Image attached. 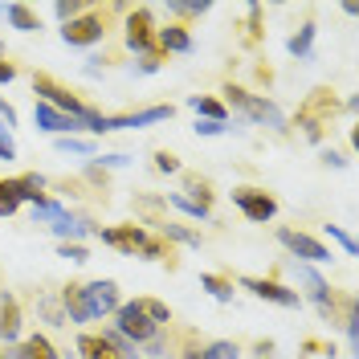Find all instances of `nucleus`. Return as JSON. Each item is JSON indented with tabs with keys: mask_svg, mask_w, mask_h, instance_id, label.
I'll return each instance as SVG.
<instances>
[{
	"mask_svg": "<svg viewBox=\"0 0 359 359\" xmlns=\"http://www.w3.org/2000/svg\"><path fill=\"white\" fill-rule=\"evenodd\" d=\"M53 147H57L62 156H82V159H94V156H98V143H94V139H82V135L53 139Z\"/></svg>",
	"mask_w": 359,
	"mask_h": 359,
	"instance_id": "c756f323",
	"label": "nucleus"
},
{
	"mask_svg": "<svg viewBox=\"0 0 359 359\" xmlns=\"http://www.w3.org/2000/svg\"><path fill=\"white\" fill-rule=\"evenodd\" d=\"M13 359H62V351L53 347V339L41 335V331H33V335H25L17 347H13Z\"/></svg>",
	"mask_w": 359,
	"mask_h": 359,
	"instance_id": "6ab92c4d",
	"label": "nucleus"
},
{
	"mask_svg": "<svg viewBox=\"0 0 359 359\" xmlns=\"http://www.w3.org/2000/svg\"><path fill=\"white\" fill-rule=\"evenodd\" d=\"M131 4H90L82 17H74L69 25H62L57 33H62V41L69 49H90V45L107 41L114 29V17H123Z\"/></svg>",
	"mask_w": 359,
	"mask_h": 359,
	"instance_id": "f257e3e1",
	"label": "nucleus"
},
{
	"mask_svg": "<svg viewBox=\"0 0 359 359\" xmlns=\"http://www.w3.org/2000/svg\"><path fill=\"white\" fill-rule=\"evenodd\" d=\"M33 123L41 127L45 135H53V139H66V135H78V131H86L78 118H69V114L62 111H53V107H45V102H33Z\"/></svg>",
	"mask_w": 359,
	"mask_h": 359,
	"instance_id": "dca6fc26",
	"label": "nucleus"
},
{
	"mask_svg": "<svg viewBox=\"0 0 359 359\" xmlns=\"http://www.w3.org/2000/svg\"><path fill=\"white\" fill-rule=\"evenodd\" d=\"M237 286L249 294H257L262 302H273V306H286V311H294V306H302V294L290 290V286H282V282H273V278H237Z\"/></svg>",
	"mask_w": 359,
	"mask_h": 359,
	"instance_id": "9b49d317",
	"label": "nucleus"
},
{
	"mask_svg": "<svg viewBox=\"0 0 359 359\" xmlns=\"http://www.w3.org/2000/svg\"><path fill=\"white\" fill-rule=\"evenodd\" d=\"M49 229H53V237H57V241H82V237H94V229H98V224L90 221V217H74V212H66L62 221H53Z\"/></svg>",
	"mask_w": 359,
	"mask_h": 359,
	"instance_id": "aec40b11",
	"label": "nucleus"
},
{
	"mask_svg": "<svg viewBox=\"0 0 359 359\" xmlns=\"http://www.w3.org/2000/svg\"><path fill=\"white\" fill-rule=\"evenodd\" d=\"M156 233L168 241V245H188V249H201L204 245V233H201V229H188V224H180V221L156 224Z\"/></svg>",
	"mask_w": 359,
	"mask_h": 359,
	"instance_id": "412c9836",
	"label": "nucleus"
},
{
	"mask_svg": "<svg viewBox=\"0 0 359 359\" xmlns=\"http://www.w3.org/2000/svg\"><path fill=\"white\" fill-rule=\"evenodd\" d=\"M188 107L196 111V118H208V123H229V107L212 94H188Z\"/></svg>",
	"mask_w": 359,
	"mask_h": 359,
	"instance_id": "b1692460",
	"label": "nucleus"
},
{
	"mask_svg": "<svg viewBox=\"0 0 359 359\" xmlns=\"http://www.w3.org/2000/svg\"><path fill=\"white\" fill-rule=\"evenodd\" d=\"M82 184H86V188L94 192V196H98V201H107V188H111V172H107V168H98V163L90 159L86 172H82Z\"/></svg>",
	"mask_w": 359,
	"mask_h": 359,
	"instance_id": "473e14b6",
	"label": "nucleus"
},
{
	"mask_svg": "<svg viewBox=\"0 0 359 359\" xmlns=\"http://www.w3.org/2000/svg\"><path fill=\"white\" fill-rule=\"evenodd\" d=\"M233 204L241 208V217L253 224H266L278 217V201L269 196L266 188H257V184H237L233 188Z\"/></svg>",
	"mask_w": 359,
	"mask_h": 359,
	"instance_id": "1a4fd4ad",
	"label": "nucleus"
},
{
	"mask_svg": "<svg viewBox=\"0 0 359 359\" xmlns=\"http://www.w3.org/2000/svg\"><path fill=\"white\" fill-rule=\"evenodd\" d=\"M323 163H327V168H347L343 151H335V147H327V151H323Z\"/></svg>",
	"mask_w": 359,
	"mask_h": 359,
	"instance_id": "8fccbe9b",
	"label": "nucleus"
},
{
	"mask_svg": "<svg viewBox=\"0 0 359 359\" xmlns=\"http://www.w3.org/2000/svg\"><path fill=\"white\" fill-rule=\"evenodd\" d=\"M0 13H4V21L13 25V29H21V33H41V17L29 4H0Z\"/></svg>",
	"mask_w": 359,
	"mask_h": 359,
	"instance_id": "4be33fe9",
	"label": "nucleus"
},
{
	"mask_svg": "<svg viewBox=\"0 0 359 359\" xmlns=\"http://www.w3.org/2000/svg\"><path fill=\"white\" fill-rule=\"evenodd\" d=\"M180 196L192 204H201V208H212L217 204V188H212V180L201 176V172H180Z\"/></svg>",
	"mask_w": 359,
	"mask_h": 359,
	"instance_id": "a211bd4d",
	"label": "nucleus"
},
{
	"mask_svg": "<svg viewBox=\"0 0 359 359\" xmlns=\"http://www.w3.org/2000/svg\"><path fill=\"white\" fill-rule=\"evenodd\" d=\"M123 45H127V53L135 57H147V53H156V8L151 4H131L127 13H123Z\"/></svg>",
	"mask_w": 359,
	"mask_h": 359,
	"instance_id": "39448f33",
	"label": "nucleus"
},
{
	"mask_svg": "<svg viewBox=\"0 0 359 359\" xmlns=\"http://www.w3.org/2000/svg\"><path fill=\"white\" fill-rule=\"evenodd\" d=\"M204 359H241V343H233V339H212V343H204Z\"/></svg>",
	"mask_w": 359,
	"mask_h": 359,
	"instance_id": "e433bc0d",
	"label": "nucleus"
},
{
	"mask_svg": "<svg viewBox=\"0 0 359 359\" xmlns=\"http://www.w3.org/2000/svg\"><path fill=\"white\" fill-rule=\"evenodd\" d=\"M57 298H62L66 323H74V327H82V323H94V314H90V302H86V286H82V282H66V286L57 290Z\"/></svg>",
	"mask_w": 359,
	"mask_h": 359,
	"instance_id": "f3484780",
	"label": "nucleus"
},
{
	"mask_svg": "<svg viewBox=\"0 0 359 359\" xmlns=\"http://www.w3.org/2000/svg\"><path fill=\"white\" fill-rule=\"evenodd\" d=\"M176 114L172 102H159V107H143V111H131V114H102L94 111L86 118V131L90 135H111V131H139V127H151V123H168Z\"/></svg>",
	"mask_w": 359,
	"mask_h": 359,
	"instance_id": "20e7f679",
	"label": "nucleus"
},
{
	"mask_svg": "<svg viewBox=\"0 0 359 359\" xmlns=\"http://www.w3.org/2000/svg\"><path fill=\"white\" fill-rule=\"evenodd\" d=\"M343 111V102H339V94L331 86H314L306 98H302V107L294 114V123H298V131L306 135L311 143H323L327 139V127L335 123V114Z\"/></svg>",
	"mask_w": 359,
	"mask_h": 359,
	"instance_id": "f03ea898",
	"label": "nucleus"
},
{
	"mask_svg": "<svg viewBox=\"0 0 359 359\" xmlns=\"http://www.w3.org/2000/svg\"><path fill=\"white\" fill-rule=\"evenodd\" d=\"M151 168H156L159 176H180V172H184L180 156H176V151H163V147H156V151H151Z\"/></svg>",
	"mask_w": 359,
	"mask_h": 359,
	"instance_id": "c9c22d12",
	"label": "nucleus"
},
{
	"mask_svg": "<svg viewBox=\"0 0 359 359\" xmlns=\"http://www.w3.org/2000/svg\"><path fill=\"white\" fill-rule=\"evenodd\" d=\"M196 135H208V139H217V135H224L229 127L224 123H208V118H196V127H192Z\"/></svg>",
	"mask_w": 359,
	"mask_h": 359,
	"instance_id": "a18cd8bd",
	"label": "nucleus"
},
{
	"mask_svg": "<svg viewBox=\"0 0 359 359\" xmlns=\"http://www.w3.org/2000/svg\"><path fill=\"white\" fill-rule=\"evenodd\" d=\"M17 180V192H21V204H37V201H45L49 192V180L41 176V172H21V176H13Z\"/></svg>",
	"mask_w": 359,
	"mask_h": 359,
	"instance_id": "bb28decb",
	"label": "nucleus"
},
{
	"mask_svg": "<svg viewBox=\"0 0 359 359\" xmlns=\"http://www.w3.org/2000/svg\"><path fill=\"white\" fill-rule=\"evenodd\" d=\"M94 237L102 241V245H111V249H118V253H139L143 249V241H147V229L143 224H111V229H94Z\"/></svg>",
	"mask_w": 359,
	"mask_h": 359,
	"instance_id": "ddd939ff",
	"label": "nucleus"
},
{
	"mask_svg": "<svg viewBox=\"0 0 359 359\" xmlns=\"http://www.w3.org/2000/svg\"><path fill=\"white\" fill-rule=\"evenodd\" d=\"M163 204H172V208H180L184 217H192V221H212V208H201V204H192V201H184L180 192H172Z\"/></svg>",
	"mask_w": 359,
	"mask_h": 359,
	"instance_id": "4c0bfd02",
	"label": "nucleus"
},
{
	"mask_svg": "<svg viewBox=\"0 0 359 359\" xmlns=\"http://www.w3.org/2000/svg\"><path fill=\"white\" fill-rule=\"evenodd\" d=\"M139 306H143V314H147L156 327H172V323H176V318H172V306L159 302V298H139Z\"/></svg>",
	"mask_w": 359,
	"mask_h": 359,
	"instance_id": "f704fd0d",
	"label": "nucleus"
},
{
	"mask_svg": "<svg viewBox=\"0 0 359 359\" xmlns=\"http://www.w3.org/2000/svg\"><path fill=\"white\" fill-rule=\"evenodd\" d=\"M0 159L8 163V159H17V143H13V131H4L0 127Z\"/></svg>",
	"mask_w": 359,
	"mask_h": 359,
	"instance_id": "c03bdc74",
	"label": "nucleus"
},
{
	"mask_svg": "<svg viewBox=\"0 0 359 359\" xmlns=\"http://www.w3.org/2000/svg\"><path fill=\"white\" fill-rule=\"evenodd\" d=\"M245 41L257 45L262 41V4H249V21H245Z\"/></svg>",
	"mask_w": 359,
	"mask_h": 359,
	"instance_id": "a19ab883",
	"label": "nucleus"
},
{
	"mask_svg": "<svg viewBox=\"0 0 359 359\" xmlns=\"http://www.w3.org/2000/svg\"><path fill=\"white\" fill-rule=\"evenodd\" d=\"M25 331V311H21V298L8 290H0V343L4 347H17Z\"/></svg>",
	"mask_w": 359,
	"mask_h": 359,
	"instance_id": "4468645a",
	"label": "nucleus"
},
{
	"mask_svg": "<svg viewBox=\"0 0 359 359\" xmlns=\"http://www.w3.org/2000/svg\"><path fill=\"white\" fill-rule=\"evenodd\" d=\"M323 237H327V241H335V245H343L347 257H355V237H351V233H343L339 224H323Z\"/></svg>",
	"mask_w": 359,
	"mask_h": 359,
	"instance_id": "ea45409f",
	"label": "nucleus"
},
{
	"mask_svg": "<svg viewBox=\"0 0 359 359\" xmlns=\"http://www.w3.org/2000/svg\"><path fill=\"white\" fill-rule=\"evenodd\" d=\"M57 257H69V262H90V249L82 241H57Z\"/></svg>",
	"mask_w": 359,
	"mask_h": 359,
	"instance_id": "79ce46f5",
	"label": "nucleus"
},
{
	"mask_svg": "<svg viewBox=\"0 0 359 359\" xmlns=\"http://www.w3.org/2000/svg\"><path fill=\"white\" fill-rule=\"evenodd\" d=\"M208 13H212L208 0H192V4H184V0H168V17H172L176 25H184V29H188L192 21H201V17H208Z\"/></svg>",
	"mask_w": 359,
	"mask_h": 359,
	"instance_id": "393cba45",
	"label": "nucleus"
},
{
	"mask_svg": "<svg viewBox=\"0 0 359 359\" xmlns=\"http://www.w3.org/2000/svg\"><path fill=\"white\" fill-rule=\"evenodd\" d=\"M196 49V37L192 29L168 21V25H156V53L159 57H172V53H192Z\"/></svg>",
	"mask_w": 359,
	"mask_h": 359,
	"instance_id": "2eb2a0df",
	"label": "nucleus"
},
{
	"mask_svg": "<svg viewBox=\"0 0 359 359\" xmlns=\"http://www.w3.org/2000/svg\"><path fill=\"white\" fill-rule=\"evenodd\" d=\"M314 33H318V25H314V17H306V21L290 33V41H286L290 57H311L314 53Z\"/></svg>",
	"mask_w": 359,
	"mask_h": 359,
	"instance_id": "a878e982",
	"label": "nucleus"
},
{
	"mask_svg": "<svg viewBox=\"0 0 359 359\" xmlns=\"http://www.w3.org/2000/svg\"><path fill=\"white\" fill-rule=\"evenodd\" d=\"M111 327H114V331H118L123 339H131L135 347L151 343V339H156L159 331H163V327H156V323H151V318L143 314L139 298H135V302H123V306H118V311L111 314Z\"/></svg>",
	"mask_w": 359,
	"mask_h": 359,
	"instance_id": "6e6552de",
	"label": "nucleus"
},
{
	"mask_svg": "<svg viewBox=\"0 0 359 359\" xmlns=\"http://www.w3.org/2000/svg\"><path fill=\"white\" fill-rule=\"evenodd\" d=\"M201 286L208 294H212V298H217V302H233V278H224V273H201Z\"/></svg>",
	"mask_w": 359,
	"mask_h": 359,
	"instance_id": "72a5a7b5",
	"label": "nucleus"
},
{
	"mask_svg": "<svg viewBox=\"0 0 359 359\" xmlns=\"http://www.w3.org/2000/svg\"><path fill=\"white\" fill-rule=\"evenodd\" d=\"M224 107H237V111L245 114L249 123H257V127H269L273 135H290V123H286V114L282 107L266 98V94H249L245 86H224Z\"/></svg>",
	"mask_w": 359,
	"mask_h": 359,
	"instance_id": "7ed1b4c3",
	"label": "nucleus"
},
{
	"mask_svg": "<svg viewBox=\"0 0 359 359\" xmlns=\"http://www.w3.org/2000/svg\"><path fill=\"white\" fill-rule=\"evenodd\" d=\"M37 314H41V323H49V327H69L57 290H37Z\"/></svg>",
	"mask_w": 359,
	"mask_h": 359,
	"instance_id": "cd10ccee",
	"label": "nucleus"
},
{
	"mask_svg": "<svg viewBox=\"0 0 359 359\" xmlns=\"http://www.w3.org/2000/svg\"><path fill=\"white\" fill-rule=\"evenodd\" d=\"M33 94H37V102H45V107H53V111L69 114V118H78L82 127H86V118L94 114V107H86L78 94H69L62 82H53L49 74H33Z\"/></svg>",
	"mask_w": 359,
	"mask_h": 359,
	"instance_id": "423d86ee",
	"label": "nucleus"
},
{
	"mask_svg": "<svg viewBox=\"0 0 359 359\" xmlns=\"http://www.w3.org/2000/svg\"><path fill=\"white\" fill-rule=\"evenodd\" d=\"M17 123H21V114H17V107H13V102H4V98H0V127H4V131H13V127H17Z\"/></svg>",
	"mask_w": 359,
	"mask_h": 359,
	"instance_id": "37998d69",
	"label": "nucleus"
},
{
	"mask_svg": "<svg viewBox=\"0 0 359 359\" xmlns=\"http://www.w3.org/2000/svg\"><path fill=\"white\" fill-rule=\"evenodd\" d=\"M139 257H147V262H168V269H176L172 245H168L163 237H151V233H147V241H143V249H139Z\"/></svg>",
	"mask_w": 359,
	"mask_h": 359,
	"instance_id": "7c9ffc66",
	"label": "nucleus"
},
{
	"mask_svg": "<svg viewBox=\"0 0 359 359\" xmlns=\"http://www.w3.org/2000/svg\"><path fill=\"white\" fill-rule=\"evenodd\" d=\"M0 359H13V347H4V343H0Z\"/></svg>",
	"mask_w": 359,
	"mask_h": 359,
	"instance_id": "3c124183",
	"label": "nucleus"
},
{
	"mask_svg": "<svg viewBox=\"0 0 359 359\" xmlns=\"http://www.w3.org/2000/svg\"><path fill=\"white\" fill-rule=\"evenodd\" d=\"M159 66H163V57H159V53H147V57H139V66L135 69H139V74H156Z\"/></svg>",
	"mask_w": 359,
	"mask_h": 359,
	"instance_id": "de8ad7c7",
	"label": "nucleus"
},
{
	"mask_svg": "<svg viewBox=\"0 0 359 359\" xmlns=\"http://www.w3.org/2000/svg\"><path fill=\"white\" fill-rule=\"evenodd\" d=\"M86 8H90L86 0H57V4H53V17H57L62 25H69L74 17H82Z\"/></svg>",
	"mask_w": 359,
	"mask_h": 359,
	"instance_id": "58836bf2",
	"label": "nucleus"
},
{
	"mask_svg": "<svg viewBox=\"0 0 359 359\" xmlns=\"http://www.w3.org/2000/svg\"><path fill=\"white\" fill-rule=\"evenodd\" d=\"M253 359H273V339H257L253 343Z\"/></svg>",
	"mask_w": 359,
	"mask_h": 359,
	"instance_id": "09e8293b",
	"label": "nucleus"
},
{
	"mask_svg": "<svg viewBox=\"0 0 359 359\" xmlns=\"http://www.w3.org/2000/svg\"><path fill=\"white\" fill-rule=\"evenodd\" d=\"M94 163H98V168H107V172H111V168H127V163H131V156H123V151H111V156L94 159Z\"/></svg>",
	"mask_w": 359,
	"mask_h": 359,
	"instance_id": "49530a36",
	"label": "nucleus"
},
{
	"mask_svg": "<svg viewBox=\"0 0 359 359\" xmlns=\"http://www.w3.org/2000/svg\"><path fill=\"white\" fill-rule=\"evenodd\" d=\"M29 212H33V224H53V221H62L69 208L57 196H45V201H37V204H29Z\"/></svg>",
	"mask_w": 359,
	"mask_h": 359,
	"instance_id": "c85d7f7f",
	"label": "nucleus"
},
{
	"mask_svg": "<svg viewBox=\"0 0 359 359\" xmlns=\"http://www.w3.org/2000/svg\"><path fill=\"white\" fill-rule=\"evenodd\" d=\"M82 286H86V302H90V314H94V318H111V314L123 306V290H118V282H111V278L82 282Z\"/></svg>",
	"mask_w": 359,
	"mask_h": 359,
	"instance_id": "f8f14e48",
	"label": "nucleus"
},
{
	"mask_svg": "<svg viewBox=\"0 0 359 359\" xmlns=\"http://www.w3.org/2000/svg\"><path fill=\"white\" fill-rule=\"evenodd\" d=\"M74 355H78V359H118V355L111 351V347L102 343V335H98V331H78Z\"/></svg>",
	"mask_w": 359,
	"mask_h": 359,
	"instance_id": "5701e85b",
	"label": "nucleus"
},
{
	"mask_svg": "<svg viewBox=\"0 0 359 359\" xmlns=\"http://www.w3.org/2000/svg\"><path fill=\"white\" fill-rule=\"evenodd\" d=\"M273 237H278V245L286 249L290 257L306 262V266H327V262H331V249L323 245L318 237L302 233V229H294V224H278V229H273Z\"/></svg>",
	"mask_w": 359,
	"mask_h": 359,
	"instance_id": "0eeeda50",
	"label": "nucleus"
},
{
	"mask_svg": "<svg viewBox=\"0 0 359 359\" xmlns=\"http://www.w3.org/2000/svg\"><path fill=\"white\" fill-rule=\"evenodd\" d=\"M25 204H21V192H17V180L13 176H0V217H17Z\"/></svg>",
	"mask_w": 359,
	"mask_h": 359,
	"instance_id": "2f4dec72",
	"label": "nucleus"
},
{
	"mask_svg": "<svg viewBox=\"0 0 359 359\" xmlns=\"http://www.w3.org/2000/svg\"><path fill=\"white\" fill-rule=\"evenodd\" d=\"M294 269H298V282L306 286V298H311L314 306H318V314L335 323V314H339V306H335L339 294L331 290V282H327V278H323V273H318L314 266H306V262H294Z\"/></svg>",
	"mask_w": 359,
	"mask_h": 359,
	"instance_id": "9d476101",
	"label": "nucleus"
}]
</instances>
